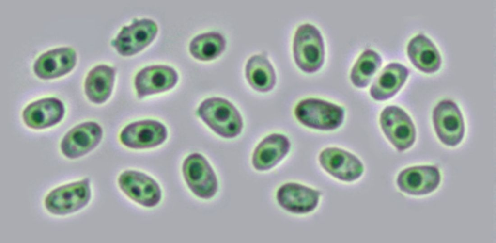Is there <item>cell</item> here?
Wrapping results in <instances>:
<instances>
[{
    "label": "cell",
    "instance_id": "cell-9",
    "mask_svg": "<svg viewBox=\"0 0 496 243\" xmlns=\"http://www.w3.org/2000/svg\"><path fill=\"white\" fill-rule=\"evenodd\" d=\"M167 137L166 127L158 121L146 120L132 123L120 134L121 143L134 149L154 147L162 144Z\"/></svg>",
    "mask_w": 496,
    "mask_h": 243
},
{
    "label": "cell",
    "instance_id": "cell-22",
    "mask_svg": "<svg viewBox=\"0 0 496 243\" xmlns=\"http://www.w3.org/2000/svg\"><path fill=\"white\" fill-rule=\"evenodd\" d=\"M245 71L248 82L257 91H269L275 84L274 69L264 55H255L251 57L247 63Z\"/></svg>",
    "mask_w": 496,
    "mask_h": 243
},
{
    "label": "cell",
    "instance_id": "cell-5",
    "mask_svg": "<svg viewBox=\"0 0 496 243\" xmlns=\"http://www.w3.org/2000/svg\"><path fill=\"white\" fill-rule=\"evenodd\" d=\"M381 128L387 138L399 151H403L414 144L416 130L407 113L396 106H388L380 117Z\"/></svg>",
    "mask_w": 496,
    "mask_h": 243
},
{
    "label": "cell",
    "instance_id": "cell-6",
    "mask_svg": "<svg viewBox=\"0 0 496 243\" xmlns=\"http://www.w3.org/2000/svg\"><path fill=\"white\" fill-rule=\"evenodd\" d=\"M183 173L187 186L197 196L209 199L217 190L216 174L206 159L202 155L193 153L184 161Z\"/></svg>",
    "mask_w": 496,
    "mask_h": 243
},
{
    "label": "cell",
    "instance_id": "cell-11",
    "mask_svg": "<svg viewBox=\"0 0 496 243\" xmlns=\"http://www.w3.org/2000/svg\"><path fill=\"white\" fill-rule=\"evenodd\" d=\"M157 32L156 24L143 19L124 27L113 42L118 52L123 56L135 54L147 46L155 38Z\"/></svg>",
    "mask_w": 496,
    "mask_h": 243
},
{
    "label": "cell",
    "instance_id": "cell-18",
    "mask_svg": "<svg viewBox=\"0 0 496 243\" xmlns=\"http://www.w3.org/2000/svg\"><path fill=\"white\" fill-rule=\"evenodd\" d=\"M290 143L285 136L274 133L264 139L257 146L252 156L254 168L268 170L279 162L288 153Z\"/></svg>",
    "mask_w": 496,
    "mask_h": 243
},
{
    "label": "cell",
    "instance_id": "cell-10",
    "mask_svg": "<svg viewBox=\"0 0 496 243\" xmlns=\"http://www.w3.org/2000/svg\"><path fill=\"white\" fill-rule=\"evenodd\" d=\"M103 135L100 126L94 122H87L76 126L63 138L61 148L66 157H80L94 148L100 142Z\"/></svg>",
    "mask_w": 496,
    "mask_h": 243
},
{
    "label": "cell",
    "instance_id": "cell-19",
    "mask_svg": "<svg viewBox=\"0 0 496 243\" xmlns=\"http://www.w3.org/2000/svg\"><path fill=\"white\" fill-rule=\"evenodd\" d=\"M409 74L408 69L398 63L386 65L375 79L370 90L371 97L383 101L394 96L401 88Z\"/></svg>",
    "mask_w": 496,
    "mask_h": 243
},
{
    "label": "cell",
    "instance_id": "cell-24",
    "mask_svg": "<svg viewBox=\"0 0 496 243\" xmlns=\"http://www.w3.org/2000/svg\"><path fill=\"white\" fill-rule=\"evenodd\" d=\"M382 58L375 51L368 49L362 53L354 65L350 75L353 84L358 88H365L380 68Z\"/></svg>",
    "mask_w": 496,
    "mask_h": 243
},
{
    "label": "cell",
    "instance_id": "cell-16",
    "mask_svg": "<svg viewBox=\"0 0 496 243\" xmlns=\"http://www.w3.org/2000/svg\"><path fill=\"white\" fill-rule=\"evenodd\" d=\"M64 108L62 102L54 98H45L29 105L23 113L26 125L33 129H43L59 123L63 118Z\"/></svg>",
    "mask_w": 496,
    "mask_h": 243
},
{
    "label": "cell",
    "instance_id": "cell-7",
    "mask_svg": "<svg viewBox=\"0 0 496 243\" xmlns=\"http://www.w3.org/2000/svg\"><path fill=\"white\" fill-rule=\"evenodd\" d=\"M434 128L439 140L447 146H455L462 140L465 125L457 105L450 100H443L434 108L433 113Z\"/></svg>",
    "mask_w": 496,
    "mask_h": 243
},
{
    "label": "cell",
    "instance_id": "cell-15",
    "mask_svg": "<svg viewBox=\"0 0 496 243\" xmlns=\"http://www.w3.org/2000/svg\"><path fill=\"white\" fill-rule=\"evenodd\" d=\"M320 193L298 183H288L278 190L277 199L280 206L294 213H306L317 206Z\"/></svg>",
    "mask_w": 496,
    "mask_h": 243
},
{
    "label": "cell",
    "instance_id": "cell-12",
    "mask_svg": "<svg viewBox=\"0 0 496 243\" xmlns=\"http://www.w3.org/2000/svg\"><path fill=\"white\" fill-rule=\"evenodd\" d=\"M319 159L321 166L327 173L341 180H355L363 171L360 161L355 156L341 148H326L321 152Z\"/></svg>",
    "mask_w": 496,
    "mask_h": 243
},
{
    "label": "cell",
    "instance_id": "cell-4",
    "mask_svg": "<svg viewBox=\"0 0 496 243\" xmlns=\"http://www.w3.org/2000/svg\"><path fill=\"white\" fill-rule=\"evenodd\" d=\"M91 196L90 181L85 178L54 189L46 197L45 205L49 212L63 215L83 208Z\"/></svg>",
    "mask_w": 496,
    "mask_h": 243
},
{
    "label": "cell",
    "instance_id": "cell-13",
    "mask_svg": "<svg viewBox=\"0 0 496 243\" xmlns=\"http://www.w3.org/2000/svg\"><path fill=\"white\" fill-rule=\"evenodd\" d=\"M441 176L434 166H417L406 168L399 174L397 183L405 193L415 195L433 192L438 186Z\"/></svg>",
    "mask_w": 496,
    "mask_h": 243
},
{
    "label": "cell",
    "instance_id": "cell-8",
    "mask_svg": "<svg viewBox=\"0 0 496 243\" xmlns=\"http://www.w3.org/2000/svg\"><path fill=\"white\" fill-rule=\"evenodd\" d=\"M121 190L130 199L146 207L156 206L161 191L157 183L147 175L136 171L123 172L118 179Z\"/></svg>",
    "mask_w": 496,
    "mask_h": 243
},
{
    "label": "cell",
    "instance_id": "cell-21",
    "mask_svg": "<svg viewBox=\"0 0 496 243\" xmlns=\"http://www.w3.org/2000/svg\"><path fill=\"white\" fill-rule=\"evenodd\" d=\"M115 71L106 65H98L89 73L85 82L88 98L95 103L104 102L111 95Z\"/></svg>",
    "mask_w": 496,
    "mask_h": 243
},
{
    "label": "cell",
    "instance_id": "cell-3",
    "mask_svg": "<svg viewBox=\"0 0 496 243\" xmlns=\"http://www.w3.org/2000/svg\"><path fill=\"white\" fill-rule=\"evenodd\" d=\"M294 114L304 126L318 130H330L339 127L344 118L341 107L320 99L302 100L296 105Z\"/></svg>",
    "mask_w": 496,
    "mask_h": 243
},
{
    "label": "cell",
    "instance_id": "cell-17",
    "mask_svg": "<svg viewBox=\"0 0 496 243\" xmlns=\"http://www.w3.org/2000/svg\"><path fill=\"white\" fill-rule=\"evenodd\" d=\"M75 51L70 48H60L42 55L34 65L36 75L43 79L59 77L69 72L75 65Z\"/></svg>",
    "mask_w": 496,
    "mask_h": 243
},
{
    "label": "cell",
    "instance_id": "cell-1",
    "mask_svg": "<svg viewBox=\"0 0 496 243\" xmlns=\"http://www.w3.org/2000/svg\"><path fill=\"white\" fill-rule=\"evenodd\" d=\"M198 113L216 133L227 138H233L241 131L243 121L236 108L227 100L214 97L204 100Z\"/></svg>",
    "mask_w": 496,
    "mask_h": 243
},
{
    "label": "cell",
    "instance_id": "cell-23",
    "mask_svg": "<svg viewBox=\"0 0 496 243\" xmlns=\"http://www.w3.org/2000/svg\"><path fill=\"white\" fill-rule=\"evenodd\" d=\"M225 46V39L221 34L210 32L195 37L190 43L189 50L194 58L202 61H209L220 55Z\"/></svg>",
    "mask_w": 496,
    "mask_h": 243
},
{
    "label": "cell",
    "instance_id": "cell-14",
    "mask_svg": "<svg viewBox=\"0 0 496 243\" xmlns=\"http://www.w3.org/2000/svg\"><path fill=\"white\" fill-rule=\"evenodd\" d=\"M178 76L171 67L154 65L140 70L136 75L135 85L138 97L166 91L176 83Z\"/></svg>",
    "mask_w": 496,
    "mask_h": 243
},
{
    "label": "cell",
    "instance_id": "cell-2",
    "mask_svg": "<svg viewBox=\"0 0 496 243\" xmlns=\"http://www.w3.org/2000/svg\"><path fill=\"white\" fill-rule=\"evenodd\" d=\"M293 53L295 63L303 71L313 73L321 67L325 58L324 43L315 27L305 24L298 28L294 39Z\"/></svg>",
    "mask_w": 496,
    "mask_h": 243
},
{
    "label": "cell",
    "instance_id": "cell-20",
    "mask_svg": "<svg viewBox=\"0 0 496 243\" xmlns=\"http://www.w3.org/2000/svg\"><path fill=\"white\" fill-rule=\"evenodd\" d=\"M407 55L413 65L426 73L437 71L441 64V58L436 47L430 39L419 34L409 42Z\"/></svg>",
    "mask_w": 496,
    "mask_h": 243
}]
</instances>
